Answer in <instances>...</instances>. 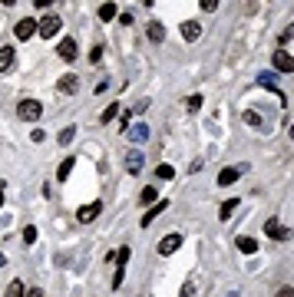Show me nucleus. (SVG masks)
I'll list each match as a JSON object with an SVG mask.
<instances>
[{"instance_id":"f257e3e1","label":"nucleus","mask_w":294,"mask_h":297,"mask_svg":"<svg viewBox=\"0 0 294 297\" xmlns=\"http://www.w3.org/2000/svg\"><path fill=\"white\" fill-rule=\"evenodd\" d=\"M40 112H43V106L37 99H20V102H17V116L24 119V122H37Z\"/></svg>"},{"instance_id":"f03ea898","label":"nucleus","mask_w":294,"mask_h":297,"mask_svg":"<svg viewBox=\"0 0 294 297\" xmlns=\"http://www.w3.org/2000/svg\"><path fill=\"white\" fill-rule=\"evenodd\" d=\"M60 30H63V20H60V17H56V14L43 17L40 24H37V33H40L43 40H53V37H56V33H60Z\"/></svg>"},{"instance_id":"7ed1b4c3","label":"nucleus","mask_w":294,"mask_h":297,"mask_svg":"<svg viewBox=\"0 0 294 297\" xmlns=\"http://www.w3.org/2000/svg\"><path fill=\"white\" fill-rule=\"evenodd\" d=\"M271 66H274V73H294V56L287 53V50H274Z\"/></svg>"},{"instance_id":"20e7f679","label":"nucleus","mask_w":294,"mask_h":297,"mask_svg":"<svg viewBox=\"0 0 294 297\" xmlns=\"http://www.w3.org/2000/svg\"><path fill=\"white\" fill-rule=\"evenodd\" d=\"M264 235L274 238V241H287V238H291V231H287L278 218H268V221H264Z\"/></svg>"},{"instance_id":"39448f33","label":"nucleus","mask_w":294,"mask_h":297,"mask_svg":"<svg viewBox=\"0 0 294 297\" xmlns=\"http://www.w3.org/2000/svg\"><path fill=\"white\" fill-rule=\"evenodd\" d=\"M56 53H60V60H63V63H73L76 56H80V47H76V40H73V37H66V40H60Z\"/></svg>"},{"instance_id":"423d86ee","label":"nucleus","mask_w":294,"mask_h":297,"mask_svg":"<svg viewBox=\"0 0 294 297\" xmlns=\"http://www.w3.org/2000/svg\"><path fill=\"white\" fill-rule=\"evenodd\" d=\"M99 211H103V202H89V205H80V208H76V221H80V225H86V221H93L96 215H99Z\"/></svg>"},{"instance_id":"0eeeda50","label":"nucleus","mask_w":294,"mask_h":297,"mask_svg":"<svg viewBox=\"0 0 294 297\" xmlns=\"http://www.w3.org/2000/svg\"><path fill=\"white\" fill-rule=\"evenodd\" d=\"M14 33H17V40H30L33 33H37V20H33V17H24V20H17Z\"/></svg>"},{"instance_id":"6e6552de","label":"nucleus","mask_w":294,"mask_h":297,"mask_svg":"<svg viewBox=\"0 0 294 297\" xmlns=\"http://www.w3.org/2000/svg\"><path fill=\"white\" fill-rule=\"evenodd\" d=\"M76 86H80V76H76V73H66V76L56 83V93H60V96H73V93H76Z\"/></svg>"},{"instance_id":"1a4fd4ad","label":"nucleus","mask_w":294,"mask_h":297,"mask_svg":"<svg viewBox=\"0 0 294 297\" xmlns=\"http://www.w3.org/2000/svg\"><path fill=\"white\" fill-rule=\"evenodd\" d=\"M179 248H182V235H166L159 241V254H175Z\"/></svg>"},{"instance_id":"9d476101","label":"nucleus","mask_w":294,"mask_h":297,"mask_svg":"<svg viewBox=\"0 0 294 297\" xmlns=\"http://www.w3.org/2000/svg\"><path fill=\"white\" fill-rule=\"evenodd\" d=\"M17 63V50L14 47H0V73H10Z\"/></svg>"},{"instance_id":"9b49d317","label":"nucleus","mask_w":294,"mask_h":297,"mask_svg":"<svg viewBox=\"0 0 294 297\" xmlns=\"http://www.w3.org/2000/svg\"><path fill=\"white\" fill-rule=\"evenodd\" d=\"M126 172L129 175H139V172H142V152H139V148H132V152L126 156Z\"/></svg>"},{"instance_id":"f8f14e48","label":"nucleus","mask_w":294,"mask_h":297,"mask_svg":"<svg viewBox=\"0 0 294 297\" xmlns=\"http://www.w3.org/2000/svg\"><path fill=\"white\" fill-rule=\"evenodd\" d=\"M166 208H169V202H166V198H162V202H156V205H152V208L142 215V228H149V225H152L156 218H159V215H162Z\"/></svg>"},{"instance_id":"ddd939ff","label":"nucleus","mask_w":294,"mask_h":297,"mask_svg":"<svg viewBox=\"0 0 294 297\" xmlns=\"http://www.w3.org/2000/svg\"><path fill=\"white\" fill-rule=\"evenodd\" d=\"M179 30H182V37L189 40V43H195V40L202 37V24H195V20H185V24L179 27Z\"/></svg>"},{"instance_id":"4468645a","label":"nucleus","mask_w":294,"mask_h":297,"mask_svg":"<svg viewBox=\"0 0 294 297\" xmlns=\"http://www.w3.org/2000/svg\"><path fill=\"white\" fill-rule=\"evenodd\" d=\"M145 37H149L152 43H166V27H162L159 20H152V24L145 27Z\"/></svg>"},{"instance_id":"2eb2a0df","label":"nucleus","mask_w":294,"mask_h":297,"mask_svg":"<svg viewBox=\"0 0 294 297\" xmlns=\"http://www.w3.org/2000/svg\"><path fill=\"white\" fill-rule=\"evenodd\" d=\"M238 175H241V169L228 165V169H222V172H218V185H235V182H238Z\"/></svg>"},{"instance_id":"dca6fc26","label":"nucleus","mask_w":294,"mask_h":297,"mask_svg":"<svg viewBox=\"0 0 294 297\" xmlns=\"http://www.w3.org/2000/svg\"><path fill=\"white\" fill-rule=\"evenodd\" d=\"M238 202H241V198H225V202H222V208H218V218H222V221H228V218H231V211L238 208Z\"/></svg>"},{"instance_id":"f3484780","label":"nucleus","mask_w":294,"mask_h":297,"mask_svg":"<svg viewBox=\"0 0 294 297\" xmlns=\"http://www.w3.org/2000/svg\"><path fill=\"white\" fill-rule=\"evenodd\" d=\"M129 135H132V142H145V139H149V125H145V122H135V129L129 125Z\"/></svg>"},{"instance_id":"a211bd4d","label":"nucleus","mask_w":294,"mask_h":297,"mask_svg":"<svg viewBox=\"0 0 294 297\" xmlns=\"http://www.w3.org/2000/svg\"><path fill=\"white\" fill-rule=\"evenodd\" d=\"M73 165H76V159H63V162H60V169H56V179H60V182H66V179H70V172H73Z\"/></svg>"},{"instance_id":"6ab92c4d","label":"nucleus","mask_w":294,"mask_h":297,"mask_svg":"<svg viewBox=\"0 0 294 297\" xmlns=\"http://www.w3.org/2000/svg\"><path fill=\"white\" fill-rule=\"evenodd\" d=\"M116 17H119L116 4H103V7H99V20H103V24H109V20H116Z\"/></svg>"},{"instance_id":"aec40b11","label":"nucleus","mask_w":294,"mask_h":297,"mask_svg":"<svg viewBox=\"0 0 294 297\" xmlns=\"http://www.w3.org/2000/svg\"><path fill=\"white\" fill-rule=\"evenodd\" d=\"M238 251H245V254H254V251H258V241H254V238H238Z\"/></svg>"},{"instance_id":"412c9836","label":"nucleus","mask_w":294,"mask_h":297,"mask_svg":"<svg viewBox=\"0 0 294 297\" xmlns=\"http://www.w3.org/2000/svg\"><path fill=\"white\" fill-rule=\"evenodd\" d=\"M116 116H119V102H109V109H103V116H99V122H112Z\"/></svg>"},{"instance_id":"4be33fe9","label":"nucleus","mask_w":294,"mask_h":297,"mask_svg":"<svg viewBox=\"0 0 294 297\" xmlns=\"http://www.w3.org/2000/svg\"><path fill=\"white\" fill-rule=\"evenodd\" d=\"M7 297H27L24 284H20V281H10V287H7Z\"/></svg>"},{"instance_id":"5701e85b","label":"nucleus","mask_w":294,"mask_h":297,"mask_svg":"<svg viewBox=\"0 0 294 297\" xmlns=\"http://www.w3.org/2000/svg\"><path fill=\"white\" fill-rule=\"evenodd\" d=\"M73 135H76V125H66L63 132H60V145H70V142H73Z\"/></svg>"},{"instance_id":"b1692460","label":"nucleus","mask_w":294,"mask_h":297,"mask_svg":"<svg viewBox=\"0 0 294 297\" xmlns=\"http://www.w3.org/2000/svg\"><path fill=\"white\" fill-rule=\"evenodd\" d=\"M156 198H159V192H156V188H142V195H139V202H142V205H149V202H156Z\"/></svg>"},{"instance_id":"393cba45","label":"nucleus","mask_w":294,"mask_h":297,"mask_svg":"<svg viewBox=\"0 0 294 297\" xmlns=\"http://www.w3.org/2000/svg\"><path fill=\"white\" fill-rule=\"evenodd\" d=\"M156 175H159L162 182H169V179H175V169H172V165H159V169H156Z\"/></svg>"},{"instance_id":"a878e982","label":"nucleus","mask_w":294,"mask_h":297,"mask_svg":"<svg viewBox=\"0 0 294 297\" xmlns=\"http://www.w3.org/2000/svg\"><path fill=\"white\" fill-rule=\"evenodd\" d=\"M185 106H189V112H199V109H202V96H199V93L189 96V102H185Z\"/></svg>"},{"instance_id":"bb28decb","label":"nucleus","mask_w":294,"mask_h":297,"mask_svg":"<svg viewBox=\"0 0 294 297\" xmlns=\"http://www.w3.org/2000/svg\"><path fill=\"white\" fill-rule=\"evenodd\" d=\"M241 119H245L248 125H254V129L261 125V116H258V112H251V109H248V112H245V116H241Z\"/></svg>"},{"instance_id":"cd10ccee","label":"nucleus","mask_w":294,"mask_h":297,"mask_svg":"<svg viewBox=\"0 0 294 297\" xmlns=\"http://www.w3.org/2000/svg\"><path fill=\"white\" fill-rule=\"evenodd\" d=\"M218 4H222V0H199V7L205 10V14H212V10H218Z\"/></svg>"},{"instance_id":"c85d7f7f","label":"nucleus","mask_w":294,"mask_h":297,"mask_svg":"<svg viewBox=\"0 0 294 297\" xmlns=\"http://www.w3.org/2000/svg\"><path fill=\"white\" fill-rule=\"evenodd\" d=\"M103 60V43H96L93 50H89V63H99Z\"/></svg>"},{"instance_id":"c756f323","label":"nucleus","mask_w":294,"mask_h":297,"mask_svg":"<svg viewBox=\"0 0 294 297\" xmlns=\"http://www.w3.org/2000/svg\"><path fill=\"white\" fill-rule=\"evenodd\" d=\"M24 241H27V244L37 241V228H33V225H27V228H24Z\"/></svg>"},{"instance_id":"7c9ffc66","label":"nucleus","mask_w":294,"mask_h":297,"mask_svg":"<svg viewBox=\"0 0 294 297\" xmlns=\"http://www.w3.org/2000/svg\"><path fill=\"white\" fill-rule=\"evenodd\" d=\"M132 20H135V14H132V10H122V14H119V24H132Z\"/></svg>"},{"instance_id":"2f4dec72","label":"nucleus","mask_w":294,"mask_h":297,"mask_svg":"<svg viewBox=\"0 0 294 297\" xmlns=\"http://www.w3.org/2000/svg\"><path fill=\"white\" fill-rule=\"evenodd\" d=\"M30 139H33V142H43V139H47V132H43V129H33Z\"/></svg>"},{"instance_id":"473e14b6","label":"nucleus","mask_w":294,"mask_h":297,"mask_svg":"<svg viewBox=\"0 0 294 297\" xmlns=\"http://www.w3.org/2000/svg\"><path fill=\"white\" fill-rule=\"evenodd\" d=\"M274 297H294V287H278V294Z\"/></svg>"},{"instance_id":"72a5a7b5","label":"nucleus","mask_w":294,"mask_h":297,"mask_svg":"<svg viewBox=\"0 0 294 297\" xmlns=\"http://www.w3.org/2000/svg\"><path fill=\"white\" fill-rule=\"evenodd\" d=\"M129 122H132V112H126V116H122V122H119V125H122V132H129Z\"/></svg>"},{"instance_id":"f704fd0d","label":"nucleus","mask_w":294,"mask_h":297,"mask_svg":"<svg viewBox=\"0 0 294 297\" xmlns=\"http://www.w3.org/2000/svg\"><path fill=\"white\" fill-rule=\"evenodd\" d=\"M50 4H53V0H37V10H47Z\"/></svg>"},{"instance_id":"c9c22d12","label":"nucleus","mask_w":294,"mask_h":297,"mask_svg":"<svg viewBox=\"0 0 294 297\" xmlns=\"http://www.w3.org/2000/svg\"><path fill=\"white\" fill-rule=\"evenodd\" d=\"M179 297H192V287H189V284H185V287L179 290Z\"/></svg>"},{"instance_id":"e433bc0d","label":"nucleus","mask_w":294,"mask_h":297,"mask_svg":"<svg viewBox=\"0 0 294 297\" xmlns=\"http://www.w3.org/2000/svg\"><path fill=\"white\" fill-rule=\"evenodd\" d=\"M27 297H43V294H40V290H37V287H33V290H27Z\"/></svg>"},{"instance_id":"4c0bfd02","label":"nucleus","mask_w":294,"mask_h":297,"mask_svg":"<svg viewBox=\"0 0 294 297\" xmlns=\"http://www.w3.org/2000/svg\"><path fill=\"white\" fill-rule=\"evenodd\" d=\"M0 4H4V7H14V4H17V0H0Z\"/></svg>"},{"instance_id":"58836bf2","label":"nucleus","mask_w":294,"mask_h":297,"mask_svg":"<svg viewBox=\"0 0 294 297\" xmlns=\"http://www.w3.org/2000/svg\"><path fill=\"white\" fill-rule=\"evenodd\" d=\"M4 264H7V258H4V254H0V267H4Z\"/></svg>"},{"instance_id":"ea45409f","label":"nucleus","mask_w":294,"mask_h":297,"mask_svg":"<svg viewBox=\"0 0 294 297\" xmlns=\"http://www.w3.org/2000/svg\"><path fill=\"white\" fill-rule=\"evenodd\" d=\"M287 132H291V139H294V122H291V129H287Z\"/></svg>"},{"instance_id":"a19ab883","label":"nucleus","mask_w":294,"mask_h":297,"mask_svg":"<svg viewBox=\"0 0 294 297\" xmlns=\"http://www.w3.org/2000/svg\"><path fill=\"white\" fill-rule=\"evenodd\" d=\"M142 4H145V7H152V0H142Z\"/></svg>"},{"instance_id":"79ce46f5","label":"nucleus","mask_w":294,"mask_h":297,"mask_svg":"<svg viewBox=\"0 0 294 297\" xmlns=\"http://www.w3.org/2000/svg\"><path fill=\"white\" fill-rule=\"evenodd\" d=\"M0 205H4V192H0Z\"/></svg>"}]
</instances>
